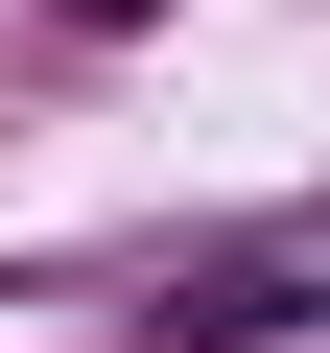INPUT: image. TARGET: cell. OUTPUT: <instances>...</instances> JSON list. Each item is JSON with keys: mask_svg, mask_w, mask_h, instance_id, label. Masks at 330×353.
Instances as JSON below:
<instances>
[{"mask_svg": "<svg viewBox=\"0 0 330 353\" xmlns=\"http://www.w3.org/2000/svg\"><path fill=\"white\" fill-rule=\"evenodd\" d=\"M283 306H307L283 259H213V283H165V330H189V353H213V330H283Z\"/></svg>", "mask_w": 330, "mask_h": 353, "instance_id": "1", "label": "cell"}]
</instances>
